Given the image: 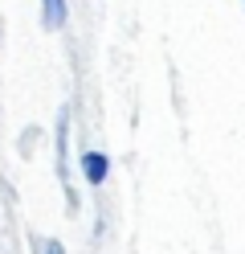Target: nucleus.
Wrapping results in <instances>:
<instances>
[{"label":"nucleus","instance_id":"nucleus-1","mask_svg":"<svg viewBox=\"0 0 245 254\" xmlns=\"http://www.w3.org/2000/svg\"><path fill=\"white\" fill-rule=\"evenodd\" d=\"M82 172H86L90 185H102L106 172H110V156H102V152H82Z\"/></svg>","mask_w":245,"mask_h":254},{"label":"nucleus","instance_id":"nucleus-2","mask_svg":"<svg viewBox=\"0 0 245 254\" xmlns=\"http://www.w3.org/2000/svg\"><path fill=\"white\" fill-rule=\"evenodd\" d=\"M41 21H45V29H61L65 25V0H41Z\"/></svg>","mask_w":245,"mask_h":254},{"label":"nucleus","instance_id":"nucleus-3","mask_svg":"<svg viewBox=\"0 0 245 254\" xmlns=\"http://www.w3.org/2000/svg\"><path fill=\"white\" fill-rule=\"evenodd\" d=\"M41 254H65L61 242H41Z\"/></svg>","mask_w":245,"mask_h":254}]
</instances>
